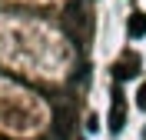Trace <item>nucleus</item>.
<instances>
[{
    "instance_id": "f257e3e1",
    "label": "nucleus",
    "mask_w": 146,
    "mask_h": 140,
    "mask_svg": "<svg viewBox=\"0 0 146 140\" xmlns=\"http://www.w3.org/2000/svg\"><path fill=\"white\" fill-rule=\"evenodd\" d=\"M50 130H53L56 140H70L73 137V110L70 107H56L53 110V127Z\"/></svg>"
},
{
    "instance_id": "f03ea898",
    "label": "nucleus",
    "mask_w": 146,
    "mask_h": 140,
    "mask_svg": "<svg viewBox=\"0 0 146 140\" xmlns=\"http://www.w3.org/2000/svg\"><path fill=\"white\" fill-rule=\"evenodd\" d=\"M123 123H126V113H123V93L116 90V100H113V110H110V130L119 133Z\"/></svg>"
},
{
    "instance_id": "7ed1b4c3",
    "label": "nucleus",
    "mask_w": 146,
    "mask_h": 140,
    "mask_svg": "<svg viewBox=\"0 0 146 140\" xmlns=\"http://www.w3.org/2000/svg\"><path fill=\"white\" fill-rule=\"evenodd\" d=\"M126 33H129L133 40L146 37V13H143V10H136V13H129V20H126Z\"/></svg>"
},
{
    "instance_id": "20e7f679",
    "label": "nucleus",
    "mask_w": 146,
    "mask_h": 140,
    "mask_svg": "<svg viewBox=\"0 0 146 140\" xmlns=\"http://www.w3.org/2000/svg\"><path fill=\"white\" fill-rule=\"evenodd\" d=\"M136 107H139V110H146V80L139 84V90H136Z\"/></svg>"
}]
</instances>
